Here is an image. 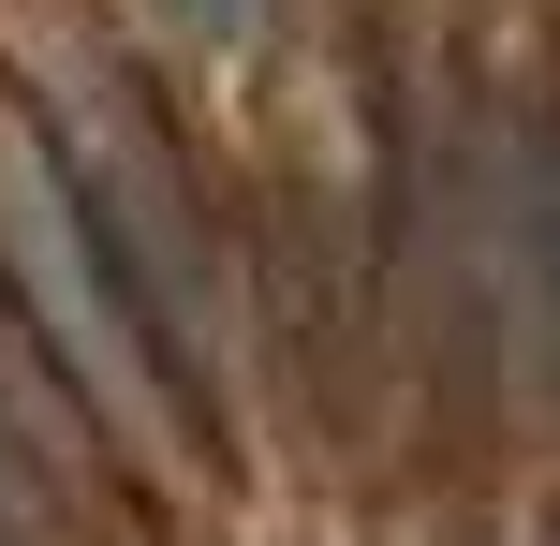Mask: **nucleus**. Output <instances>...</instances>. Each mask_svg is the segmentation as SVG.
<instances>
[{
    "label": "nucleus",
    "instance_id": "nucleus-1",
    "mask_svg": "<svg viewBox=\"0 0 560 546\" xmlns=\"http://www.w3.org/2000/svg\"><path fill=\"white\" fill-rule=\"evenodd\" d=\"M30 118H45V148H59V177H74L89 236H104L118 295H133L148 355H163L192 399H222L236 384L222 370V222H207L163 104L133 89V59H118L89 15H45L30 30Z\"/></svg>",
    "mask_w": 560,
    "mask_h": 546
},
{
    "label": "nucleus",
    "instance_id": "nucleus-2",
    "mask_svg": "<svg viewBox=\"0 0 560 546\" xmlns=\"http://www.w3.org/2000/svg\"><path fill=\"white\" fill-rule=\"evenodd\" d=\"M0 311L45 340V370L74 384L89 429H118V443H163L177 429L163 384H148L163 355H148L133 295H118V266H104V236H89L74 177H59L45 118H30V89H0Z\"/></svg>",
    "mask_w": 560,
    "mask_h": 546
},
{
    "label": "nucleus",
    "instance_id": "nucleus-3",
    "mask_svg": "<svg viewBox=\"0 0 560 546\" xmlns=\"http://www.w3.org/2000/svg\"><path fill=\"white\" fill-rule=\"evenodd\" d=\"M163 30H192V45H252L266 0H163Z\"/></svg>",
    "mask_w": 560,
    "mask_h": 546
}]
</instances>
